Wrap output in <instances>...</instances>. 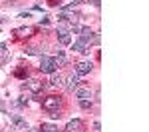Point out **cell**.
<instances>
[{
    "label": "cell",
    "instance_id": "cell-1",
    "mask_svg": "<svg viewBox=\"0 0 149 132\" xmlns=\"http://www.w3.org/2000/svg\"><path fill=\"white\" fill-rule=\"evenodd\" d=\"M42 108L50 112V114H54V112H60L62 110V98L60 96H46L44 100H42Z\"/></svg>",
    "mask_w": 149,
    "mask_h": 132
},
{
    "label": "cell",
    "instance_id": "cell-2",
    "mask_svg": "<svg viewBox=\"0 0 149 132\" xmlns=\"http://www.w3.org/2000/svg\"><path fill=\"white\" fill-rule=\"evenodd\" d=\"M78 34H80V42H84L86 46H88L90 42H93V44H100V36H97V34H93L90 28H84V26H81Z\"/></svg>",
    "mask_w": 149,
    "mask_h": 132
},
{
    "label": "cell",
    "instance_id": "cell-3",
    "mask_svg": "<svg viewBox=\"0 0 149 132\" xmlns=\"http://www.w3.org/2000/svg\"><path fill=\"white\" fill-rule=\"evenodd\" d=\"M56 62H54V58H50V56H40V72H44V74H54L56 72Z\"/></svg>",
    "mask_w": 149,
    "mask_h": 132
},
{
    "label": "cell",
    "instance_id": "cell-4",
    "mask_svg": "<svg viewBox=\"0 0 149 132\" xmlns=\"http://www.w3.org/2000/svg\"><path fill=\"white\" fill-rule=\"evenodd\" d=\"M34 26H22V28H16L14 30V38L16 40H24V38H30V36L34 34Z\"/></svg>",
    "mask_w": 149,
    "mask_h": 132
},
{
    "label": "cell",
    "instance_id": "cell-5",
    "mask_svg": "<svg viewBox=\"0 0 149 132\" xmlns=\"http://www.w3.org/2000/svg\"><path fill=\"white\" fill-rule=\"evenodd\" d=\"M44 86H46V84L42 82V80H38V78H30V80H26V88H28L30 92H34V94L42 92Z\"/></svg>",
    "mask_w": 149,
    "mask_h": 132
},
{
    "label": "cell",
    "instance_id": "cell-6",
    "mask_svg": "<svg viewBox=\"0 0 149 132\" xmlns=\"http://www.w3.org/2000/svg\"><path fill=\"white\" fill-rule=\"evenodd\" d=\"M92 72V62H78L76 64V76H86Z\"/></svg>",
    "mask_w": 149,
    "mask_h": 132
},
{
    "label": "cell",
    "instance_id": "cell-7",
    "mask_svg": "<svg viewBox=\"0 0 149 132\" xmlns=\"http://www.w3.org/2000/svg\"><path fill=\"white\" fill-rule=\"evenodd\" d=\"M81 128H84V122H81L80 118H76V120H70L68 124H66V130H68V132H80Z\"/></svg>",
    "mask_w": 149,
    "mask_h": 132
},
{
    "label": "cell",
    "instance_id": "cell-8",
    "mask_svg": "<svg viewBox=\"0 0 149 132\" xmlns=\"http://www.w3.org/2000/svg\"><path fill=\"white\" fill-rule=\"evenodd\" d=\"M10 122L16 126V128H22V130H26V128H28L26 120H24L22 116H18V114H10Z\"/></svg>",
    "mask_w": 149,
    "mask_h": 132
},
{
    "label": "cell",
    "instance_id": "cell-9",
    "mask_svg": "<svg viewBox=\"0 0 149 132\" xmlns=\"http://www.w3.org/2000/svg\"><path fill=\"white\" fill-rule=\"evenodd\" d=\"M58 40H60V44H64V46L72 44V36H70L68 30H58Z\"/></svg>",
    "mask_w": 149,
    "mask_h": 132
},
{
    "label": "cell",
    "instance_id": "cell-10",
    "mask_svg": "<svg viewBox=\"0 0 149 132\" xmlns=\"http://www.w3.org/2000/svg\"><path fill=\"white\" fill-rule=\"evenodd\" d=\"M50 84H52V86H58V88H60V86H64V76L54 72V74H52V78H50Z\"/></svg>",
    "mask_w": 149,
    "mask_h": 132
},
{
    "label": "cell",
    "instance_id": "cell-11",
    "mask_svg": "<svg viewBox=\"0 0 149 132\" xmlns=\"http://www.w3.org/2000/svg\"><path fill=\"white\" fill-rule=\"evenodd\" d=\"M76 96H78L80 100H88V98H92V90H90V88H80V90L76 92Z\"/></svg>",
    "mask_w": 149,
    "mask_h": 132
},
{
    "label": "cell",
    "instance_id": "cell-12",
    "mask_svg": "<svg viewBox=\"0 0 149 132\" xmlns=\"http://www.w3.org/2000/svg\"><path fill=\"white\" fill-rule=\"evenodd\" d=\"M54 62H56V66H64V64L68 62L66 54H64V50H58V56L54 58Z\"/></svg>",
    "mask_w": 149,
    "mask_h": 132
},
{
    "label": "cell",
    "instance_id": "cell-13",
    "mask_svg": "<svg viewBox=\"0 0 149 132\" xmlns=\"http://www.w3.org/2000/svg\"><path fill=\"white\" fill-rule=\"evenodd\" d=\"M78 82H80V80H78V76H76V74H72V76H68V84H66V88H68V90H74V88L78 86Z\"/></svg>",
    "mask_w": 149,
    "mask_h": 132
},
{
    "label": "cell",
    "instance_id": "cell-14",
    "mask_svg": "<svg viewBox=\"0 0 149 132\" xmlns=\"http://www.w3.org/2000/svg\"><path fill=\"white\" fill-rule=\"evenodd\" d=\"M74 50L76 52H81V54H90V46H86L84 42H76L74 44Z\"/></svg>",
    "mask_w": 149,
    "mask_h": 132
},
{
    "label": "cell",
    "instance_id": "cell-15",
    "mask_svg": "<svg viewBox=\"0 0 149 132\" xmlns=\"http://www.w3.org/2000/svg\"><path fill=\"white\" fill-rule=\"evenodd\" d=\"M40 132H60V130H58V126H54V124H42L40 126Z\"/></svg>",
    "mask_w": 149,
    "mask_h": 132
},
{
    "label": "cell",
    "instance_id": "cell-16",
    "mask_svg": "<svg viewBox=\"0 0 149 132\" xmlns=\"http://www.w3.org/2000/svg\"><path fill=\"white\" fill-rule=\"evenodd\" d=\"M18 78H24L26 74H28V66H20V68H16V72H14Z\"/></svg>",
    "mask_w": 149,
    "mask_h": 132
},
{
    "label": "cell",
    "instance_id": "cell-17",
    "mask_svg": "<svg viewBox=\"0 0 149 132\" xmlns=\"http://www.w3.org/2000/svg\"><path fill=\"white\" fill-rule=\"evenodd\" d=\"M24 52H26V54H30V56H42V52H40V50H38V48H34V46L26 48V50H24Z\"/></svg>",
    "mask_w": 149,
    "mask_h": 132
},
{
    "label": "cell",
    "instance_id": "cell-18",
    "mask_svg": "<svg viewBox=\"0 0 149 132\" xmlns=\"http://www.w3.org/2000/svg\"><path fill=\"white\" fill-rule=\"evenodd\" d=\"M6 56H8V46L2 42V44H0V58H6Z\"/></svg>",
    "mask_w": 149,
    "mask_h": 132
},
{
    "label": "cell",
    "instance_id": "cell-19",
    "mask_svg": "<svg viewBox=\"0 0 149 132\" xmlns=\"http://www.w3.org/2000/svg\"><path fill=\"white\" fill-rule=\"evenodd\" d=\"M80 106L84 110H88V108H92V100H80Z\"/></svg>",
    "mask_w": 149,
    "mask_h": 132
},
{
    "label": "cell",
    "instance_id": "cell-20",
    "mask_svg": "<svg viewBox=\"0 0 149 132\" xmlns=\"http://www.w3.org/2000/svg\"><path fill=\"white\" fill-rule=\"evenodd\" d=\"M50 4H52V6H56V4H60V0H50Z\"/></svg>",
    "mask_w": 149,
    "mask_h": 132
},
{
    "label": "cell",
    "instance_id": "cell-21",
    "mask_svg": "<svg viewBox=\"0 0 149 132\" xmlns=\"http://www.w3.org/2000/svg\"><path fill=\"white\" fill-rule=\"evenodd\" d=\"M0 110H2V104H0Z\"/></svg>",
    "mask_w": 149,
    "mask_h": 132
},
{
    "label": "cell",
    "instance_id": "cell-22",
    "mask_svg": "<svg viewBox=\"0 0 149 132\" xmlns=\"http://www.w3.org/2000/svg\"><path fill=\"white\" fill-rule=\"evenodd\" d=\"M0 22H2V18H0Z\"/></svg>",
    "mask_w": 149,
    "mask_h": 132
},
{
    "label": "cell",
    "instance_id": "cell-23",
    "mask_svg": "<svg viewBox=\"0 0 149 132\" xmlns=\"http://www.w3.org/2000/svg\"><path fill=\"white\" fill-rule=\"evenodd\" d=\"M80 132H81V130H80Z\"/></svg>",
    "mask_w": 149,
    "mask_h": 132
}]
</instances>
